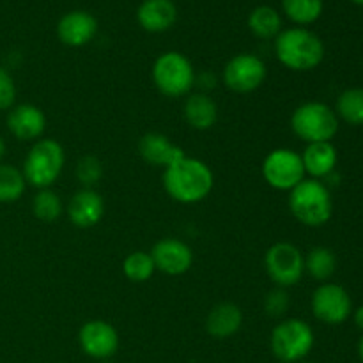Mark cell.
<instances>
[{
    "mask_svg": "<svg viewBox=\"0 0 363 363\" xmlns=\"http://www.w3.org/2000/svg\"><path fill=\"white\" fill-rule=\"evenodd\" d=\"M123 272L126 275L128 280L135 284L147 282L152 275H155L156 268L152 257L149 252H131L123 262Z\"/></svg>",
    "mask_w": 363,
    "mask_h": 363,
    "instance_id": "obj_28",
    "label": "cell"
},
{
    "mask_svg": "<svg viewBox=\"0 0 363 363\" xmlns=\"http://www.w3.org/2000/svg\"><path fill=\"white\" fill-rule=\"evenodd\" d=\"M243 326V312L236 303L223 301L215 305L206 318V330L215 339H229Z\"/></svg>",
    "mask_w": 363,
    "mask_h": 363,
    "instance_id": "obj_19",
    "label": "cell"
},
{
    "mask_svg": "<svg viewBox=\"0 0 363 363\" xmlns=\"http://www.w3.org/2000/svg\"><path fill=\"white\" fill-rule=\"evenodd\" d=\"M315 342L314 330L303 319H284L273 328L269 346L277 360L284 363L303 362Z\"/></svg>",
    "mask_w": 363,
    "mask_h": 363,
    "instance_id": "obj_6",
    "label": "cell"
},
{
    "mask_svg": "<svg viewBox=\"0 0 363 363\" xmlns=\"http://www.w3.org/2000/svg\"><path fill=\"white\" fill-rule=\"evenodd\" d=\"M248 28L259 39H275L282 32V16L272 6H257L248 14Z\"/></svg>",
    "mask_w": 363,
    "mask_h": 363,
    "instance_id": "obj_22",
    "label": "cell"
},
{
    "mask_svg": "<svg viewBox=\"0 0 363 363\" xmlns=\"http://www.w3.org/2000/svg\"><path fill=\"white\" fill-rule=\"evenodd\" d=\"M323 0H282L284 14L298 27L318 21L323 14Z\"/></svg>",
    "mask_w": 363,
    "mask_h": 363,
    "instance_id": "obj_24",
    "label": "cell"
},
{
    "mask_svg": "<svg viewBox=\"0 0 363 363\" xmlns=\"http://www.w3.org/2000/svg\"><path fill=\"white\" fill-rule=\"evenodd\" d=\"M184 119L194 130L208 131L218 121V106L206 92H191L184 101Z\"/></svg>",
    "mask_w": 363,
    "mask_h": 363,
    "instance_id": "obj_21",
    "label": "cell"
},
{
    "mask_svg": "<svg viewBox=\"0 0 363 363\" xmlns=\"http://www.w3.org/2000/svg\"><path fill=\"white\" fill-rule=\"evenodd\" d=\"M294 135L307 144L330 142L339 131V117L335 110L319 101H308L298 106L291 116Z\"/></svg>",
    "mask_w": 363,
    "mask_h": 363,
    "instance_id": "obj_7",
    "label": "cell"
},
{
    "mask_svg": "<svg viewBox=\"0 0 363 363\" xmlns=\"http://www.w3.org/2000/svg\"><path fill=\"white\" fill-rule=\"evenodd\" d=\"M32 213L41 222H55L64 213L62 199L52 188L38 190V194L32 199Z\"/></svg>",
    "mask_w": 363,
    "mask_h": 363,
    "instance_id": "obj_26",
    "label": "cell"
},
{
    "mask_svg": "<svg viewBox=\"0 0 363 363\" xmlns=\"http://www.w3.org/2000/svg\"><path fill=\"white\" fill-rule=\"evenodd\" d=\"M312 314L325 325H340L353 312V301L344 287L321 284L312 294Z\"/></svg>",
    "mask_w": 363,
    "mask_h": 363,
    "instance_id": "obj_11",
    "label": "cell"
},
{
    "mask_svg": "<svg viewBox=\"0 0 363 363\" xmlns=\"http://www.w3.org/2000/svg\"><path fill=\"white\" fill-rule=\"evenodd\" d=\"M6 140H4L2 137H0V162H2V158L6 156Z\"/></svg>",
    "mask_w": 363,
    "mask_h": 363,
    "instance_id": "obj_33",
    "label": "cell"
},
{
    "mask_svg": "<svg viewBox=\"0 0 363 363\" xmlns=\"http://www.w3.org/2000/svg\"><path fill=\"white\" fill-rule=\"evenodd\" d=\"M298 363H311V362H298Z\"/></svg>",
    "mask_w": 363,
    "mask_h": 363,
    "instance_id": "obj_36",
    "label": "cell"
},
{
    "mask_svg": "<svg viewBox=\"0 0 363 363\" xmlns=\"http://www.w3.org/2000/svg\"><path fill=\"white\" fill-rule=\"evenodd\" d=\"M74 176L84 188H94L103 177L101 162L92 155L82 156L77 163V169H74Z\"/></svg>",
    "mask_w": 363,
    "mask_h": 363,
    "instance_id": "obj_29",
    "label": "cell"
},
{
    "mask_svg": "<svg viewBox=\"0 0 363 363\" xmlns=\"http://www.w3.org/2000/svg\"><path fill=\"white\" fill-rule=\"evenodd\" d=\"M262 177L279 191H291L305 179V167L300 152L287 147L273 149L262 162Z\"/></svg>",
    "mask_w": 363,
    "mask_h": 363,
    "instance_id": "obj_9",
    "label": "cell"
},
{
    "mask_svg": "<svg viewBox=\"0 0 363 363\" xmlns=\"http://www.w3.org/2000/svg\"><path fill=\"white\" fill-rule=\"evenodd\" d=\"M264 269L277 287L296 286L305 273V255L296 245L279 241L266 252Z\"/></svg>",
    "mask_w": 363,
    "mask_h": 363,
    "instance_id": "obj_8",
    "label": "cell"
},
{
    "mask_svg": "<svg viewBox=\"0 0 363 363\" xmlns=\"http://www.w3.org/2000/svg\"><path fill=\"white\" fill-rule=\"evenodd\" d=\"M273 50L282 66L298 73L315 69L325 59L321 38L305 27L282 28L273 39Z\"/></svg>",
    "mask_w": 363,
    "mask_h": 363,
    "instance_id": "obj_2",
    "label": "cell"
},
{
    "mask_svg": "<svg viewBox=\"0 0 363 363\" xmlns=\"http://www.w3.org/2000/svg\"><path fill=\"white\" fill-rule=\"evenodd\" d=\"M358 354H360V358H362V362H363V337H362L360 344H358Z\"/></svg>",
    "mask_w": 363,
    "mask_h": 363,
    "instance_id": "obj_34",
    "label": "cell"
},
{
    "mask_svg": "<svg viewBox=\"0 0 363 363\" xmlns=\"http://www.w3.org/2000/svg\"><path fill=\"white\" fill-rule=\"evenodd\" d=\"M105 215V201L94 188H82L67 204V216L78 229H91L98 225Z\"/></svg>",
    "mask_w": 363,
    "mask_h": 363,
    "instance_id": "obj_16",
    "label": "cell"
},
{
    "mask_svg": "<svg viewBox=\"0 0 363 363\" xmlns=\"http://www.w3.org/2000/svg\"><path fill=\"white\" fill-rule=\"evenodd\" d=\"M177 20L174 0H144L137 9V21L145 32L162 34L172 28Z\"/></svg>",
    "mask_w": 363,
    "mask_h": 363,
    "instance_id": "obj_18",
    "label": "cell"
},
{
    "mask_svg": "<svg viewBox=\"0 0 363 363\" xmlns=\"http://www.w3.org/2000/svg\"><path fill=\"white\" fill-rule=\"evenodd\" d=\"M78 342L82 351L94 360H106L119 350V333L103 319H92L80 328Z\"/></svg>",
    "mask_w": 363,
    "mask_h": 363,
    "instance_id": "obj_12",
    "label": "cell"
},
{
    "mask_svg": "<svg viewBox=\"0 0 363 363\" xmlns=\"http://www.w3.org/2000/svg\"><path fill=\"white\" fill-rule=\"evenodd\" d=\"M354 323H357L358 328L363 330V305L354 311Z\"/></svg>",
    "mask_w": 363,
    "mask_h": 363,
    "instance_id": "obj_32",
    "label": "cell"
},
{
    "mask_svg": "<svg viewBox=\"0 0 363 363\" xmlns=\"http://www.w3.org/2000/svg\"><path fill=\"white\" fill-rule=\"evenodd\" d=\"M301 162L305 174L312 176V179H325L335 170L339 155L332 142H314L307 144L305 151L301 152Z\"/></svg>",
    "mask_w": 363,
    "mask_h": 363,
    "instance_id": "obj_20",
    "label": "cell"
},
{
    "mask_svg": "<svg viewBox=\"0 0 363 363\" xmlns=\"http://www.w3.org/2000/svg\"><path fill=\"white\" fill-rule=\"evenodd\" d=\"M215 176L202 160L183 156L163 172V188L170 199L181 204H197L209 197Z\"/></svg>",
    "mask_w": 363,
    "mask_h": 363,
    "instance_id": "obj_1",
    "label": "cell"
},
{
    "mask_svg": "<svg viewBox=\"0 0 363 363\" xmlns=\"http://www.w3.org/2000/svg\"><path fill=\"white\" fill-rule=\"evenodd\" d=\"M27 181L21 169L0 163V204H11L23 197Z\"/></svg>",
    "mask_w": 363,
    "mask_h": 363,
    "instance_id": "obj_23",
    "label": "cell"
},
{
    "mask_svg": "<svg viewBox=\"0 0 363 363\" xmlns=\"http://www.w3.org/2000/svg\"><path fill=\"white\" fill-rule=\"evenodd\" d=\"M223 84L238 94L254 92L264 84L268 69L261 57L254 53H238L223 67Z\"/></svg>",
    "mask_w": 363,
    "mask_h": 363,
    "instance_id": "obj_10",
    "label": "cell"
},
{
    "mask_svg": "<svg viewBox=\"0 0 363 363\" xmlns=\"http://www.w3.org/2000/svg\"><path fill=\"white\" fill-rule=\"evenodd\" d=\"M16 103V84L6 67L0 66V112L11 110Z\"/></svg>",
    "mask_w": 363,
    "mask_h": 363,
    "instance_id": "obj_31",
    "label": "cell"
},
{
    "mask_svg": "<svg viewBox=\"0 0 363 363\" xmlns=\"http://www.w3.org/2000/svg\"><path fill=\"white\" fill-rule=\"evenodd\" d=\"M337 269V257L330 248L326 247H315L308 252L305 257V272L312 277V279L325 282L330 277L335 273Z\"/></svg>",
    "mask_w": 363,
    "mask_h": 363,
    "instance_id": "obj_25",
    "label": "cell"
},
{
    "mask_svg": "<svg viewBox=\"0 0 363 363\" xmlns=\"http://www.w3.org/2000/svg\"><path fill=\"white\" fill-rule=\"evenodd\" d=\"M98 34V20L87 11H69L57 23V35L60 43L71 48L89 45Z\"/></svg>",
    "mask_w": 363,
    "mask_h": 363,
    "instance_id": "obj_15",
    "label": "cell"
},
{
    "mask_svg": "<svg viewBox=\"0 0 363 363\" xmlns=\"http://www.w3.org/2000/svg\"><path fill=\"white\" fill-rule=\"evenodd\" d=\"M351 2H354V4H360V6H363V0H351Z\"/></svg>",
    "mask_w": 363,
    "mask_h": 363,
    "instance_id": "obj_35",
    "label": "cell"
},
{
    "mask_svg": "<svg viewBox=\"0 0 363 363\" xmlns=\"http://www.w3.org/2000/svg\"><path fill=\"white\" fill-rule=\"evenodd\" d=\"M152 82L156 89L167 98H183L191 94L197 84L194 64L184 53L165 52L152 64Z\"/></svg>",
    "mask_w": 363,
    "mask_h": 363,
    "instance_id": "obj_5",
    "label": "cell"
},
{
    "mask_svg": "<svg viewBox=\"0 0 363 363\" xmlns=\"http://www.w3.org/2000/svg\"><path fill=\"white\" fill-rule=\"evenodd\" d=\"M289 294L284 287H275L264 298V311L272 318H282L289 311Z\"/></svg>",
    "mask_w": 363,
    "mask_h": 363,
    "instance_id": "obj_30",
    "label": "cell"
},
{
    "mask_svg": "<svg viewBox=\"0 0 363 363\" xmlns=\"http://www.w3.org/2000/svg\"><path fill=\"white\" fill-rule=\"evenodd\" d=\"M155 262L156 272L163 275H184L194 264V250L177 238H163L149 252Z\"/></svg>",
    "mask_w": 363,
    "mask_h": 363,
    "instance_id": "obj_13",
    "label": "cell"
},
{
    "mask_svg": "<svg viewBox=\"0 0 363 363\" xmlns=\"http://www.w3.org/2000/svg\"><path fill=\"white\" fill-rule=\"evenodd\" d=\"M7 130L14 138L23 142L39 140L46 130V117L39 106L32 103L14 105L7 112Z\"/></svg>",
    "mask_w": 363,
    "mask_h": 363,
    "instance_id": "obj_14",
    "label": "cell"
},
{
    "mask_svg": "<svg viewBox=\"0 0 363 363\" xmlns=\"http://www.w3.org/2000/svg\"><path fill=\"white\" fill-rule=\"evenodd\" d=\"M337 117L351 126H363V89H347L337 99Z\"/></svg>",
    "mask_w": 363,
    "mask_h": 363,
    "instance_id": "obj_27",
    "label": "cell"
},
{
    "mask_svg": "<svg viewBox=\"0 0 363 363\" xmlns=\"http://www.w3.org/2000/svg\"><path fill=\"white\" fill-rule=\"evenodd\" d=\"M289 209L303 225L323 227L333 215L332 194L323 181L303 179L289 191Z\"/></svg>",
    "mask_w": 363,
    "mask_h": 363,
    "instance_id": "obj_3",
    "label": "cell"
},
{
    "mask_svg": "<svg viewBox=\"0 0 363 363\" xmlns=\"http://www.w3.org/2000/svg\"><path fill=\"white\" fill-rule=\"evenodd\" d=\"M64 163H66V155L62 145L53 138H39L25 156L21 172L27 184L38 190H45L52 188L53 183L59 179Z\"/></svg>",
    "mask_w": 363,
    "mask_h": 363,
    "instance_id": "obj_4",
    "label": "cell"
},
{
    "mask_svg": "<svg viewBox=\"0 0 363 363\" xmlns=\"http://www.w3.org/2000/svg\"><path fill=\"white\" fill-rule=\"evenodd\" d=\"M138 155L149 165L163 167V169L176 163L183 156H186L179 145L174 144L163 133H145L138 140Z\"/></svg>",
    "mask_w": 363,
    "mask_h": 363,
    "instance_id": "obj_17",
    "label": "cell"
}]
</instances>
